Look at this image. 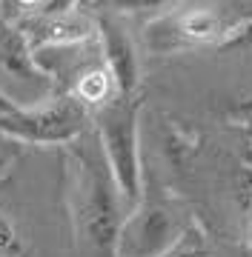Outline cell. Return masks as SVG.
Instances as JSON below:
<instances>
[{
    "label": "cell",
    "mask_w": 252,
    "mask_h": 257,
    "mask_svg": "<svg viewBox=\"0 0 252 257\" xmlns=\"http://www.w3.org/2000/svg\"><path fill=\"white\" fill-rule=\"evenodd\" d=\"M138 111L140 103L132 94H115L101 106L98 120V143L103 160L109 166L115 189L126 203H135L140 194V155H138Z\"/></svg>",
    "instance_id": "obj_1"
},
{
    "label": "cell",
    "mask_w": 252,
    "mask_h": 257,
    "mask_svg": "<svg viewBox=\"0 0 252 257\" xmlns=\"http://www.w3.org/2000/svg\"><path fill=\"white\" fill-rule=\"evenodd\" d=\"M86 128V106L75 94L49 103L43 109H20L0 114V132L26 143H69Z\"/></svg>",
    "instance_id": "obj_2"
},
{
    "label": "cell",
    "mask_w": 252,
    "mask_h": 257,
    "mask_svg": "<svg viewBox=\"0 0 252 257\" xmlns=\"http://www.w3.org/2000/svg\"><path fill=\"white\" fill-rule=\"evenodd\" d=\"M181 220L163 206H146L118 231V257H158L181 237Z\"/></svg>",
    "instance_id": "obj_3"
},
{
    "label": "cell",
    "mask_w": 252,
    "mask_h": 257,
    "mask_svg": "<svg viewBox=\"0 0 252 257\" xmlns=\"http://www.w3.org/2000/svg\"><path fill=\"white\" fill-rule=\"evenodd\" d=\"M26 37L32 52L40 49H57V46H77V43H92L98 37V20L86 12L69 9L60 15H35L18 26Z\"/></svg>",
    "instance_id": "obj_4"
},
{
    "label": "cell",
    "mask_w": 252,
    "mask_h": 257,
    "mask_svg": "<svg viewBox=\"0 0 252 257\" xmlns=\"http://www.w3.org/2000/svg\"><path fill=\"white\" fill-rule=\"evenodd\" d=\"M98 20V40H101V52H103V66L109 69L115 80L118 94H135L138 89V52L132 37L123 32V26L118 20L101 15Z\"/></svg>",
    "instance_id": "obj_5"
},
{
    "label": "cell",
    "mask_w": 252,
    "mask_h": 257,
    "mask_svg": "<svg viewBox=\"0 0 252 257\" xmlns=\"http://www.w3.org/2000/svg\"><path fill=\"white\" fill-rule=\"evenodd\" d=\"M0 66L9 74L23 77L29 83L49 80L46 74L35 66V57H32V49H29L23 32L6 26V23H0Z\"/></svg>",
    "instance_id": "obj_6"
},
{
    "label": "cell",
    "mask_w": 252,
    "mask_h": 257,
    "mask_svg": "<svg viewBox=\"0 0 252 257\" xmlns=\"http://www.w3.org/2000/svg\"><path fill=\"white\" fill-rule=\"evenodd\" d=\"M175 18V29L178 37L184 46H192V43H212L224 35V26H221V18L215 15L212 9H189L184 15H172Z\"/></svg>",
    "instance_id": "obj_7"
},
{
    "label": "cell",
    "mask_w": 252,
    "mask_h": 257,
    "mask_svg": "<svg viewBox=\"0 0 252 257\" xmlns=\"http://www.w3.org/2000/svg\"><path fill=\"white\" fill-rule=\"evenodd\" d=\"M115 94H118V89H115V80L106 66H92L75 80V97L86 109H101Z\"/></svg>",
    "instance_id": "obj_8"
},
{
    "label": "cell",
    "mask_w": 252,
    "mask_h": 257,
    "mask_svg": "<svg viewBox=\"0 0 252 257\" xmlns=\"http://www.w3.org/2000/svg\"><path fill=\"white\" fill-rule=\"evenodd\" d=\"M158 257H209V251H206V243H204V234H201V231L184 229L181 237Z\"/></svg>",
    "instance_id": "obj_9"
},
{
    "label": "cell",
    "mask_w": 252,
    "mask_h": 257,
    "mask_svg": "<svg viewBox=\"0 0 252 257\" xmlns=\"http://www.w3.org/2000/svg\"><path fill=\"white\" fill-rule=\"evenodd\" d=\"M115 12H166L178 0H103Z\"/></svg>",
    "instance_id": "obj_10"
},
{
    "label": "cell",
    "mask_w": 252,
    "mask_h": 257,
    "mask_svg": "<svg viewBox=\"0 0 252 257\" xmlns=\"http://www.w3.org/2000/svg\"><path fill=\"white\" fill-rule=\"evenodd\" d=\"M229 117L238 120L241 126H249V128H252V94H249V97H243V100L235 103L232 109H229Z\"/></svg>",
    "instance_id": "obj_11"
},
{
    "label": "cell",
    "mask_w": 252,
    "mask_h": 257,
    "mask_svg": "<svg viewBox=\"0 0 252 257\" xmlns=\"http://www.w3.org/2000/svg\"><path fill=\"white\" fill-rule=\"evenodd\" d=\"M15 248H18L15 234H12V229L6 226V220L0 217V254H9V251H15Z\"/></svg>",
    "instance_id": "obj_12"
},
{
    "label": "cell",
    "mask_w": 252,
    "mask_h": 257,
    "mask_svg": "<svg viewBox=\"0 0 252 257\" xmlns=\"http://www.w3.org/2000/svg\"><path fill=\"white\" fill-rule=\"evenodd\" d=\"M20 109H23V106H20L18 100H12L9 94L0 89V114H15V111H20Z\"/></svg>",
    "instance_id": "obj_13"
},
{
    "label": "cell",
    "mask_w": 252,
    "mask_h": 257,
    "mask_svg": "<svg viewBox=\"0 0 252 257\" xmlns=\"http://www.w3.org/2000/svg\"><path fill=\"white\" fill-rule=\"evenodd\" d=\"M20 6H29V9H35V6H43L46 0H18Z\"/></svg>",
    "instance_id": "obj_14"
},
{
    "label": "cell",
    "mask_w": 252,
    "mask_h": 257,
    "mask_svg": "<svg viewBox=\"0 0 252 257\" xmlns=\"http://www.w3.org/2000/svg\"><path fill=\"white\" fill-rule=\"evenodd\" d=\"M6 163H9V160H6V157H0V166H6Z\"/></svg>",
    "instance_id": "obj_15"
}]
</instances>
